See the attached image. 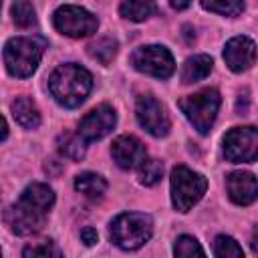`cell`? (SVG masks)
Returning a JSON list of instances; mask_svg holds the SVG:
<instances>
[{
    "label": "cell",
    "instance_id": "obj_1",
    "mask_svg": "<svg viewBox=\"0 0 258 258\" xmlns=\"http://www.w3.org/2000/svg\"><path fill=\"white\" fill-rule=\"evenodd\" d=\"M93 81L87 69L79 64H60L48 79L50 95L64 107H79L91 93Z\"/></svg>",
    "mask_w": 258,
    "mask_h": 258
},
{
    "label": "cell",
    "instance_id": "obj_2",
    "mask_svg": "<svg viewBox=\"0 0 258 258\" xmlns=\"http://www.w3.org/2000/svg\"><path fill=\"white\" fill-rule=\"evenodd\" d=\"M44 52V42L34 36H16L10 38L4 46V64L12 77L26 79L30 77Z\"/></svg>",
    "mask_w": 258,
    "mask_h": 258
},
{
    "label": "cell",
    "instance_id": "obj_3",
    "mask_svg": "<svg viewBox=\"0 0 258 258\" xmlns=\"http://www.w3.org/2000/svg\"><path fill=\"white\" fill-rule=\"evenodd\" d=\"M111 240L123 250L141 248L153 234V220L147 214L125 212L119 214L111 224Z\"/></svg>",
    "mask_w": 258,
    "mask_h": 258
},
{
    "label": "cell",
    "instance_id": "obj_4",
    "mask_svg": "<svg viewBox=\"0 0 258 258\" xmlns=\"http://www.w3.org/2000/svg\"><path fill=\"white\" fill-rule=\"evenodd\" d=\"M208 179L202 173L191 171L185 165H177L171 171V202L177 212H189L206 194Z\"/></svg>",
    "mask_w": 258,
    "mask_h": 258
},
{
    "label": "cell",
    "instance_id": "obj_5",
    "mask_svg": "<svg viewBox=\"0 0 258 258\" xmlns=\"http://www.w3.org/2000/svg\"><path fill=\"white\" fill-rule=\"evenodd\" d=\"M220 93L216 89H204L196 95H187L179 101V109L189 119V123L200 131L208 133L216 121L220 109Z\"/></svg>",
    "mask_w": 258,
    "mask_h": 258
},
{
    "label": "cell",
    "instance_id": "obj_6",
    "mask_svg": "<svg viewBox=\"0 0 258 258\" xmlns=\"http://www.w3.org/2000/svg\"><path fill=\"white\" fill-rule=\"evenodd\" d=\"M54 28L71 38H81V36H89L93 32H97L99 20L95 14H91L89 10L81 8V6H60L54 16H52Z\"/></svg>",
    "mask_w": 258,
    "mask_h": 258
},
{
    "label": "cell",
    "instance_id": "obj_7",
    "mask_svg": "<svg viewBox=\"0 0 258 258\" xmlns=\"http://www.w3.org/2000/svg\"><path fill=\"white\" fill-rule=\"evenodd\" d=\"M258 153L256 127H234L224 135V155L232 163H252Z\"/></svg>",
    "mask_w": 258,
    "mask_h": 258
},
{
    "label": "cell",
    "instance_id": "obj_8",
    "mask_svg": "<svg viewBox=\"0 0 258 258\" xmlns=\"http://www.w3.org/2000/svg\"><path fill=\"white\" fill-rule=\"evenodd\" d=\"M131 62L137 71L151 75L155 79H167V77H171V73L175 69L171 52L159 44H149V46L137 48L131 56Z\"/></svg>",
    "mask_w": 258,
    "mask_h": 258
},
{
    "label": "cell",
    "instance_id": "obj_9",
    "mask_svg": "<svg viewBox=\"0 0 258 258\" xmlns=\"http://www.w3.org/2000/svg\"><path fill=\"white\" fill-rule=\"evenodd\" d=\"M135 113H137V121L139 125L151 133L153 137H163L169 133V117L165 107L151 95H141L137 97V105H135Z\"/></svg>",
    "mask_w": 258,
    "mask_h": 258
},
{
    "label": "cell",
    "instance_id": "obj_10",
    "mask_svg": "<svg viewBox=\"0 0 258 258\" xmlns=\"http://www.w3.org/2000/svg\"><path fill=\"white\" fill-rule=\"evenodd\" d=\"M4 222L8 224V228L14 232V234H20V236H28V234H36L44 222H46V214L28 206L26 202L18 200L14 206H10L6 212H4Z\"/></svg>",
    "mask_w": 258,
    "mask_h": 258
},
{
    "label": "cell",
    "instance_id": "obj_11",
    "mask_svg": "<svg viewBox=\"0 0 258 258\" xmlns=\"http://www.w3.org/2000/svg\"><path fill=\"white\" fill-rule=\"evenodd\" d=\"M115 123H117V115H115L113 107L99 105L83 117V121L79 125V135L85 141H97V139H103L105 135H109L113 131Z\"/></svg>",
    "mask_w": 258,
    "mask_h": 258
},
{
    "label": "cell",
    "instance_id": "obj_12",
    "mask_svg": "<svg viewBox=\"0 0 258 258\" xmlns=\"http://www.w3.org/2000/svg\"><path fill=\"white\" fill-rule=\"evenodd\" d=\"M111 155L115 159V163L123 169H133V167H139L145 157H147V151H145V145L133 137V135H121L113 141L111 145Z\"/></svg>",
    "mask_w": 258,
    "mask_h": 258
},
{
    "label": "cell",
    "instance_id": "obj_13",
    "mask_svg": "<svg viewBox=\"0 0 258 258\" xmlns=\"http://www.w3.org/2000/svg\"><path fill=\"white\" fill-rule=\"evenodd\" d=\"M224 60L234 73H242L250 69L256 60V44L248 36H236L228 40L224 48Z\"/></svg>",
    "mask_w": 258,
    "mask_h": 258
},
{
    "label": "cell",
    "instance_id": "obj_14",
    "mask_svg": "<svg viewBox=\"0 0 258 258\" xmlns=\"http://www.w3.org/2000/svg\"><path fill=\"white\" fill-rule=\"evenodd\" d=\"M226 185H228L230 200L234 204H238V206H248L258 196L256 177L250 171H234V173H230Z\"/></svg>",
    "mask_w": 258,
    "mask_h": 258
},
{
    "label": "cell",
    "instance_id": "obj_15",
    "mask_svg": "<svg viewBox=\"0 0 258 258\" xmlns=\"http://www.w3.org/2000/svg\"><path fill=\"white\" fill-rule=\"evenodd\" d=\"M12 115L18 121V125H22L24 129H36L40 125V113L38 107L34 105L32 99L28 97H18L12 103Z\"/></svg>",
    "mask_w": 258,
    "mask_h": 258
},
{
    "label": "cell",
    "instance_id": "obj_16",
    "mask_svg": "<svg viewBox=\"0 0 258 258\" xmlns=\"http://www.w3.org/2000/svg\"><path fill=\"white\" fill-rule=\"evenodd\" d=\"M210 71H212V58L208 54H196L185 60V64L181 69V81L185 85L198 83V81L206 79L210 75Z\"/></svg>",
    "mask_w": 258,
    "mask_h": 258
},
{
    "label": "cell",
    "instance_id": "obj_17",
    "mask_svg": "<svg viewBox=\"0 0 258 258\" xmlns=\"http://www.w3.org/2000/svg\"><path fill=\"white\" fill-rule=\"evenodd\" d=\"M75 187H77V191L85 194L87 198L97 200V198H101V196L105 194V189H107V181H105L101 175H97V173L85 171V173L77 175V179H75Z\"/></svg>",
    "mask_w": 258,
    "mask_h": 258
},
{
    "label": "cell",
    "instance_id": "obj_18",
    "mask_svg": "<svg viewBox=\"0 0 258 258\" xmlns=\"http://www.w3.org/2000/svg\"><path fill=\"white\" fill-rule=\"evenodd\" d=\"M119 10H121V16L133 20V22H141L157 10V4H155V0H123Z\"/></svg>",
    "mask_w": 258,
    "mask_h": 258
},
{
    "label": "cell",
    "instance_id": "obj_19",
    "mask_svg": "<svg viewBox=\"0 0 258 258\" xmlns=\"http://www.w3.org/2000/svg\"><path fill=\"white\" fill-rule=\"evenodd\" d=\"M89 54L101 64H109L117 54V40L113 36H101L89 46Z\"/></svg>",
    "mask_w": 258,
    "mask_h": 258
},
{
    "label": "cell",
    "instance_id": "obj_20",
    "mask_svg": "<svg viewBox=\"0 0 258 258\" xmlns=\"http://www.w3.org/2000/svg\"><path fill=\"white\" fill-rule=\"evenodd\" d=\"M58 151L64 157L73 159V161H81L85 157V139L81 135H71V133L60 135V139H58Z\"/></svg>",
    "mask_w": 258,
    "mask_h": 258
},
{
    "label": "cell",
    "instance_id": "obj_21",
    "mask_svg": "<svg viewBox=\"0 0 258 258\" xmlns=\"http://www.w3.org/2000/svg\"><path fill=\"white\" fill-rule=\"evenodd\" d=\"M12 20L16 22V26L20 28H28L34 24L36 16H34V6L28 0H18L12 4Z\"/></svg>",
    "mask_w": 258,
    "mask_h": 258
},
{
    "label": "cell",
    "instance_id": "obj_22",
    "mask_svg": "<svg viewBox=\"0 0 258 258\" xmlns=\"http://www.w3.org/2000/svg\"><path fill=\"white\" fill-rule=\"evenodd\" d=\"M202 6L210 12L224 14V16H236L244 8L242 0H202Z\"/></svg>",
    "mask_w": 258,
    "mask_h": 258
},
{
    "label": "cell",
    "instance_id": "obj_23",
    "mask_svg": "<svg viewBox=\"0 0 258 258\" xmlns=\"http://www.w3.org/2000/svg\"><path fill=\"white\" fill-rule=\"evenodd\" d=\"M163 175V163L157 159H147L139 165V179L145 185H155Z\"/></svg>",
    "mask_w": 258,
    "mask_h": 258
},
{
    "label": "cell",
    "instance_id": "obj_24",
    "mask_svg": "<svg viewBox=\"0 0 258 258\" xmlns=\"http://www.w3.org/2000/svg\"><path fill=\"white\" fill-rule=\"evenodd\" d=\"M214 254L220 258H240L244 252L238 246V242L230 236H218L214 242Z\"/></svg>",
    "mask_w": 258,
    "mask_h": 258
},
{
    "label": "cell",
    "instance_id": "obj_25",
    "mask_svg": "<svg viewBox=\"0 0 258 258\" xmlns=\"http://www.w3.org/2000/svg\"><path fill=\"white\" fill-rule=\"evenodd\" d=\"M173 254H175V256H194V254L204 256V248L198 244L196 238H191V236H179V238L175 240Z\"/></svg>",
    "mask_w": 258,
    "mask_h": 258
},
{
    "label": "cell",
    "instance_id": "obj_26",
    "mask_svg": "<svg viewBox=\"0 0 258 258\" xmlns=\"http://www.w3.org/2000/svg\"><path fill=\"white\" fill-rule=\"evenodd\" d=\"M24 256H60V250L52 246V242H42V244H34L24 248L22 252Z\"/></svg>",
    "mask_w": 258,
    "mask_h": 258
},
{
    "label": "cell",
    "instance_id": "obj_27",
    "mask_svg": "<svg viewBox=\"0 0 258 258\" xmlns=\"http://www.w3.org/2000/svg\"><path fill=\"white\" fill-rule=\"evenodd\" d=\"M81 240H83L87 246L97 244V240H99L97 230H95V228H83V230H81Z\"/></svg>",
    "mask_w": 258,
    "mask_h": 258
},
{
    "label": "cell",
    "instance_id": "obj_28",
    "mask_svg": "<svg viewBox=\"0 0 258 258\" xmlns=\"http://www.w3.org/2000/svg\"><path fill=\"white\" fill-rule=\"evenodd\" d=\"M189 2H191V0H169V4H171L173 8H177V10L187 8V6H189Z\"/></svg>",
    "mask_w": 258,
    "mask_h": 258
},
{
    "label": "cell",
    "instance_id": "obj_29",
    "mask_svg": "<svg viewBox=\"0 0 258 258\" xmlns=\"http://www.w3.org/2000/svg\"><path fill=\"white\" fill-rule=\"evenodd\" d=\"M6 135H8V127H6V121H4V117L0 115V141H2Z\"/></svg>",
    "mask_w": 258,
    "mask_h": 258
},
{
    "label": "cell",
    "instance_id": "obj_30",
    "mask_svg": "<svg viewBox=\"0 0 258 258\" xmlns=\"http://www.w3.org/2000/svg\"><path fill=\"white\" fill-rule=\"evenodd\" d=\"M0 254H2V250H0Z\"/></svg>",
    "mask_w": 258,
    "mask_h": 258
}]
</instances>
